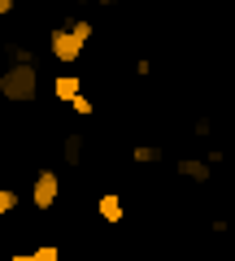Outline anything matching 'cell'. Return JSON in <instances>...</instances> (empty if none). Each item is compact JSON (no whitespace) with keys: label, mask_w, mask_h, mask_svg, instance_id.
I'll list each match as a JSON object with an SVG mask.
<instances>
[{"label":"cell","mask_w":235,"mask_h":261,"mask_svg":"<svg viewBox=\"0 0 235 261\" xmlns=\"http://www.w3.org/2000/svg\"><path fill=\"white\" fill-rule=\"evenodd\" d=\"M96 35V27L87 18H74V22H57V27H48V53H53V61L61 65H74L79 57H83L87 39Z\"/></svg>","instance_id":"cell-1"},{"label":"cell","mask_w":235,"mask_h":261,"mask_svg":"<svg viewBox=\"0 0 235 261\" xmlns=\"http://www.w3.org/2000/svg\"><path fill=\"white\" fill-rule=\"evenodd\" d=\"M39 96V70L35 65H9L0 74V100H13V105H31Z\"/></svg>","instance_id":"cell-2"},{"label":"cell","mask_w":235,"mask_h":261,"mask_svg":"<svg viewBox=\"0 0 235 261\" xmlns=\"http://www.w3.org/2000/svg\"><path fill=\"white\" fill-rule=\"evenodd\" d=\"M57 200H61V178H57V170L39 166L35 170V183H31V205H35V209H53Z\"/></svg>","instance_id":"cell-3"},{"label":"cell","mask_w":235,"mask_h":261,"mask_svg":"<svg viewBox=\"0 0 235 261\" xmlns=\"http://www.w3.org/2000/svg\"><path fill=\"white\" fill-rule=\"evenodd\" d=\"M96 214H100V222H105V226H118V222L126 218L122 196H118V192H100V196H96Z\"/></svg>","instance_id":"cell-4"},{"label":"cell","mask_w":235,"mask_h":261,"mask_svg":"<svg viewBox=\"0 0 235 261\" xmlns=\"http://www.w3.org/2000/svg\"><path fill=\"white\" fill-rule=\"evenodd\" d=\"M174 170H179V178H192V183H209V178H214V166H209L205 157H179Z\"/></svg>","instance_id":"cell-5"},{"label":"cell","mask_w":235,"mask_h":261,"mask_svg":"<svg viewBox=\"0 0 235 261\" xmlns=\"http://www.w3.org/2000/svg\"><path fill=\"white\" fill-rule=\"evenodd\" d=\"M83 157H87V140L79 135V130H70L66 140H61V161L79 170V166H83Z\"/></svg>","instance_id":"cell-6"},{"label":"cell","mask_w":235,"mask_h":261,"mask_svg":"<svg viewBox=\"0 0 235 261\" xmlns=\"http://www.w3.org/2000/svg\"><path fill=\"white\" fill-rule=\"evenodd\" d=\"M53 92H57L61 105H70L74 96H83V79L79 74H61V79H53Z\"/></svg>","instance_id":"cell-7"},{"label":"cell","mask_w":235,"mask_h":261,"mask_svg":"<svg viewBox=\"0 0 235 261\" xmlns=\"http://www.w3.org/2000/svg\"><path fill=\"white\" fill-rule=\"evenodd\" d=\"M57 257H61L57 244H39V248H31V252H13L9 261H57Z\"/></svg>","instance_id":"cell-8"},{"label":"cell","mask_w":235,"mask_h":261,"mask_svg":"<svg viewBox=\"0 0 235 261\" xmlns=\"http://www.w3.org/2000/svg\"><path fill=\"white\" fill-rule=\"evenodd\" d=\"M131 161H135V166H157V161H161V148H157V144H135V148H131Z\"/></svg>","instance_id":"cell-9"},{"label":"cell","mask_w":235,"mask_h":261,"mask_svg":"<svg viewBox=\"0 0 235 261\" xmlns=\"http://www.w3.org/2000/svg\"><path fill=\"white\" fill-rule=\"evenodd\" d=\"M5 53H9V65H35V57H31L27 44H9Z\"/></svg>","instance_id":"cell-10"},{"label":"cell","mask_w":235,"mask_h":261,"mask_svg":"<svg viewBox=\"0 0 235 261\" xmlns=\"http://www.w3.org/2000/svg\"><path fill=\"white\" fill-rule=\"evenodd\" d=\"M13 209H18V192L13 187H0V218H9Z\"/></svg>","instance_id":"cell-11"},{"label":"cell","mask_w":235,"mask_h":261,"mask_svg":"<svg viewBox=\"0 0 235 261\" xmlns=\"http://www.w3.org/2000/svg\"><path fill=\"white\" fill-rule=\"evenodd\" d=\"M70 109H74L79 118H92V113H96V105L87 100V96H74V100H70Z\"/></svg>","instance_id":"cell-12"},{"label":"cell","mask_w":235,"mask_h":261,"mask_svg":"<svg viewBox=\"0 0 235 261\" xmlns=\"http://www.w3.org/2000/svg\"><path fill=\"white\" fill-rule=\"evenodd\" d=\"M192 135H200V140H209V135H214V122H209V118H196V122H192Z\"/></svg>","instance_id":"cell-13"},{"label":"cell","mask_w":235,"mask_h":261,"mask_svg":"<svg viewBox=\"0 0 235 261\" xmlns=\"http://www.w3.org/2000/svg\"><path fill=\"white\" fill-rule=\"evenodd\" d=\"M205 161H209V166H222V161H226V148H209Z\"/></svg>","instance_id":"cell-14"},{"label":"cell","mask_w":235,"mask_h":261,"mask_svg":"<svg viewBox=\"0 0 235 261\" xmlns=\"http://www.w3.org/2000/svg\"><path fill=\"white\" fill-rule=\"evenodd\" d=\"M135 74H140V79L152 74V61H148V57H140V61H135Z\"/></svg>","instance_id":"cell-15"},{"label":"cell","mask_w":235,"mask_h":261,"mask_svg":"<svg viewBox=\"0 0 235 261\" xmlns=\"http://www.w3.org/2000/svg\"><path fill=\"white\" fill-rule=\"evenodd\" d=\"M13 13V0H0V18H9Z\"/></svg>","instance_id":"cell-16"},{"label":"cell","mask_w":235,"mask_h":261,"mask_svg":"<svg viewBox=\"0 0 235 261\" xmlns=\"http://www.w3.org/2000/svg\"><path fill=\"white\" fill-rule=\"evenodd\" d=\"M96 5H100V9H109V5H118V0H96Z\"/></svg>","instance_id":"cell-17"},{"label":"cell","mask_w":235,"mask_h":261,"mask_svg":"<svg viewBox=\"0 0 235 261\" xmlns=\"http://www.w3.org/2000/svg\"><path fill=\"white\" fill-rule=\"evenodd\" d=\"M122 5H152V0H122Z\"/></svg>","instance_id":"cell-18"},{"label":"cell","mask_w":235,"mask_h":261,"mask_svg":"<svg viewBox=\"0 0 235 261\" xmlns=\"http://www.w3.org/2000/svg\"><path fill=\"white\" fill-rule=\"evenodd\" d=\"M231 118H235V109H231Z\"/></svg>","instance_id":"cell-19"}]
</instances>
